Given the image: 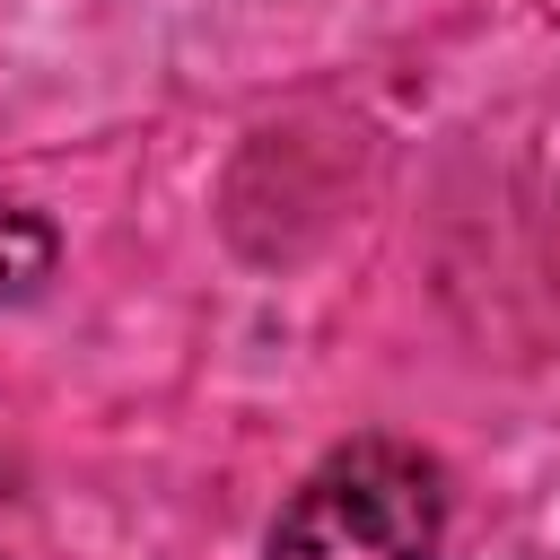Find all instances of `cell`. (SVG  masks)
<instances>
[{
  "label": "cell",
  "mask_w": 560,
  "mask_h": 560,
  "mask_svg": "<svg viewBox=\"0 0 560 560\" xmlns=\"http://www.w3.org/2000/svg\"><path fill=\"white\" fill-rule=\"evenodd\" d=\"M446 472L411 438H341L271 516L262 560H438Z\"/></svg>",
  "instance_id": "cell-1"
},
{
  "label": "cell",
  "mask_w": 560,
  "mask_h": 560,
  "mask_svg": "<svg viewBox=\"0 0 560 560\" xmlns=\"http://www.w3.org/2000/svg\"><path fill=\"white\" fill-rule=\"evenodd\" d=\"M52 271H61V228L35 201H0V306L35 298Z\"/></svg>",
  "instance_id": "cell-2"
}]
</instances>
